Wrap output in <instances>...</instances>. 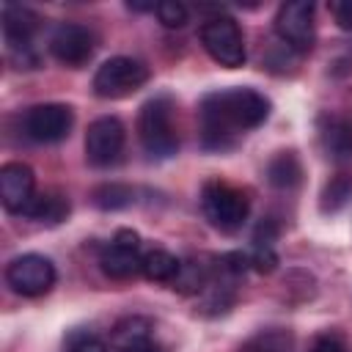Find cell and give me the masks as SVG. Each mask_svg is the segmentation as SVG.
<instances>
[{
    "label": "cell",
    "instance_id": "1",
    "mask_svg": "<svg viewBox=\"0 0 352 352\" xmlns=\"http://www.w3.org/2000/svg\"><path fill=\"white\" fill-rule=\"evenodd\" d=\"M270 116V102L253 88L214 91L201 102V138L206 148H228L245 129H256Z\"/></svg>",
    "mask_w": 352,
    "mask_h": 352
},
{
    "label": "cell",
    "instance_id": "2",
    "mask_svg": "<svg viewBox=\"0 0 352 352\" xmlns=\"http://www.w3.org/2000/svg\"><path fill=\"white\" fill-rule=\"evenodd\" d=\"M138 138H140L143 148L157 160L173 157L179 151V135L173 126V110H170L168 96H154L140 107Z\"/></svg>",
    "mask_w": 352,
    "mask_h": 352
},
{
    "label": "cell",
    "instance_id": "3",
    "mask_svg": "<svg viewBox=\"0 0 352 352\" xmlns=\"http://www.w3.org/2000/svg\"><path fill=\"white\" fill-rule=\"evenodd\" d=\"M201 206L206 220L220 231H236L250 212V201L242 190L226 184V182H209L201 192Z\"/></svg>",
    "mask_w": 352,
    "mask_h": 352
},
{
    "label": "cell",
    "instance_id": "4",
    "mask_svg": "<svg viewBox=\"0 0 352 352\" xmlns=\"http://www.w3.org/2000/svg\"><path fill=\"white\" fill-rule=\"evenodd\" d=\"M148 80V66L143 60L126 58V55H116L110 60H104L96 74H94V91L102 99H121L135 94L138 88H143Z\"/></svg>",
    "mask_w": 352,
    "mask_h": 352
},
{
    "label": "cell",
    "instance_id": "5",
    "mask_svg": "<svg viewBox=\"0 0 352 352\" xmlns=\"http://www.w3.org/2000/svg\"><path fill=\"white\" fill-rule=\"evenodd\" d=\"M201 44L204 50L226 69H236L245 63V38L239 25L231 16H212L201 25Z\"/></svg>",
    "mask_w": 352,
    "mask_h": 352
},
{
    "label": "cell",
    "instance_id": "6",
    "mask_svg": "<svg viewBox=\"0 0 352 352\" xmlns=\"http://www.w3.org/2000/svg\"><path fill=\"white\" fill-rule=\"evenodd\" d=\"M275 33L278 38L297 52L314 47V3L311 0H289L275 14Z\"/></svg>",
    "mask_w": 352,
    "mask_h": 352
},
{
    "label": "cell",
    "instance_id": "7",
    "mask_svg": "<svg viewBox=\"0 0 352 352\" xmlns=\"http://www.w3.org/2000/svg\"><path fill=\"white\" fill-rule=\"evenodd\" d=\"M6 280L8 286L22 294V297H38L44 292L52 289L55 283V267L50 258L38 256V253H25L19 258H14L6 270Z\"/></svg>",
    "mask_w": 352,
    "mask_h": 352
},
{
    "label": "cell",
    "instance_id": "8",
    "mask_svg": "<svg viewBox=\"0 0 352 352\" xmlns=\"http://www.w3.org/2000/svg\"><path fill=\"white\" fill-rule=\"evenodd\" d=\"M124 140H126V132H124V124L116 116L96 118L85 132V157H88V162L96 165V168H107V165L118 162V157L124 151Z\"/></svg>",
    "mask_w": 352,
    "mask_h": 352
},
{
    "label": "cell",
    "instance_id": "9",
    "mask_svg": "<svg viewBox=\"0 0 352 352\" xmlns=\"http://www.w3.org/2000/svg\"><path fill=\"white\" fill-rule=\"evenodd\" d=\"M74 124V113L69 104H58V102H47V104H36L25 113V132L30 140L36 143H58L72 132Z\"/></svg>",
    "mask_w": 352,
    "mask_h": 352
},
{
    "label": "cell",
    "instance_id": "10",
    "mask_svg": "<svg viewBox=\"0 0 352 352\" xmlns=\"http://www.w3.org/2000/svg\"><path fill=\"white\" fill-rule=\"evenodd\" d=\"M99 264H102V272L116 278V280H126V278H135L143 267V256H140V236L129 228H121L110 245L102 248V256H99Z\"/></svg>",
    "mask_w": 352,
    "mask_h": 352
},
{
    "label": "cell",
    "instance_id": "11",
    "mask_svg": "<svg viewBox=\"0 0 352 352\" xmlns=\"http://www.w3.org/2000/svg\"><path fill=\"white\" fill-rule=\"evenodd\" d=\"M94 50H96L94 33L77 22H60L50 36V52L55 55V60H60L72 69L88 63Z\"/></svg>",
    "mask_w": 352,
    "mask_h": 352
},
{
    "label": "cell",
    "instance_id": "12",
    "mask_svg": "<svg viewBox=\"0 0 352 352\" xmlns=\"http://www.w3.org/2000/svg\"><path fill=\"white\" fill-rule=\"evenodd\" d=\"M36 195V176L25 162H8L0 168V201L8 212L25 214Z\"/></svg>",
    "mask_w": 352,
    "mask_h": 352
},
{
    "label": "cell",
    "instance_id": "13",
    "mask_svg": "<svg viewBox=\"0 0 352 352\" xmlns=\"http://www.w3.org/2000/svg\"><path fill=\"white\" fill-rule=\"evenodd\" d=\"M36 25H38V16L28 6H16V3L3 6V36H6L11 52L22 50V55H25L30 50V38L36 33Z\"/></svg>",
    "mask_w": 352,
    "mask_h": 352
},
{
    "label": "cell",
    "instance_id": "14",
    "mask_svg": "<svg viewBox=\"0 0 352 352\" xmlns=\"http://www.w3.org/2000/svg\"><path fill=\"white\" fill-rule=\"evenodd\" d=\"M151 333H154L151 319H146V316H126V319H121V322L113 327V333H110V346H113L116 352H132V349L148 344V341H151Z\"/></svg>",
    "mask_w": 352,
    "mask_h": 352
},
{
    "label": "cell",
    "instance_id": "15",
    "mask_svg": "<svg viewBox=\"0 0 352 352\" xmlns=\"http://www.w3.org/2000/svg\"><path fill=\"white\" fill-rule=\"evenodd\" d=\"M66 214H69V198L60 192H36L25 209V217L47 226H58L60 220H66Z\"/></svg>",
    "mask_w": 352,
    "mask_h": 352
},
{
    "label": "cell",
    "instance_id": "16",
    "mask_svg": "<svg viewBox=\"0 0 352 352\" xmlns=\"http://www.w3.org/2000/svg\"><path fill=\"white\" fill-rule=\"evenodd\" d=\"M212 278H214V264H204V258H190V261H182L179 275L170 283L182 294H195V292H204Z\"/></svg>",
    "mask_w": 352,
    "mask_h": 352
},
{
    "label": "cell",
    "instance_id": "17",
    "mask_svg": "<svg viewBox=\"0 0 352 352\" xmlns=\"http://www.w3.org/2000/svg\"><path fill=\"white\" fill-rule=\"evenodd\" d=\"M300 176H302V168H300V160L292 151L275 154L267 165V179L278 190H292L294 184H300Z\"/></svg>",
    "mask_w": 352,
    "mask_h": 352
},
{
    "label": "cell",
    "instance_id": "18",
    "mask_svg": "<svg viewBox=\"0 0 352 352\" xmlns=\"http://www.w3.org/2000/svg\"><path fill=\"white\" fill-rule=\"evenodd\" d=\"M179 267H182V261H179L173 253H168V250H162V248H154V250H146V253H143V267H140V272H143L148 280L170 283V280L179 275Z\"/></svg>",
    "mask_w": 352,
    "mask_h": 352
},
{
    "label": "cell",
    "instance_id": "19",
    "mask_svg": "<svg viewBox=\"0 0 352 352\" xmlns=\"http://www.w3.org/2000/svg\"><path fill=\"white\" fill-rule=\"evenodd\" d=\"M322 143L333 160L338 162L352 160V124L344 118H333L322 132Z\"/></svg>",
    "mask_w": 352,
    "mask_h": 352
},
{
    "label": "cell",
    "instance_id": "20",
    "mask_svg": "<svg viewBox=\"0 0 352 352\" xmlns=\"http://www.w3.org/2000/svg\"><path fill=\"white\" fill-rule=\"evenodd\" d=\"M352 198V173H336L322 190V212H338Z\"/></svg>",
    "mask_w": 352,
    "mask_h": 352
},
{
    "label": "cell",
    "instance_id": "21",
    "mask_svg": "<svg viewBox=\"0 0 352 352\" xmlns=\"http://www.w3.org/2000/svg\"><path fill=\"white\" fill-rule=\"evenodd\" d=\"M91 198H94V204L99 206V209H110V212H116V209H124V206H129L132 201H135V195H132V190L126 187V184H99L94 192H91Z\"/></svg>",
    "mask_w": 352,
    "mask_h": 352
},
{
    "label": "cell",
    "instance_id": "22",
    "mask_svg": "<svg viewBox=\"0 0 352 352\" xmlns=\"http://www.w3.org/2000/svg\"><path fill=\"white\" fill-rule=\"evenodd\" d=\"M242 352H292V336L283 330H270L248 341Z\"/></svg>",
    "mask_w": 352,
    "mask_h": 352
},
{
    "label": "cell",
    "instance_id": "23",
    "mask_svg": "<svg viewBox=\"0 0 352 352\" xmlns=\"http://www.w3.org/2000/svg\"><path fill=\"white\" fill-rule=\"evenodd\" d=\"M157 16L165 28H184L187 25V6L179 0H162L157 6Z\"/></svg>",
    "mask_w": 352,
    "mask_h": 352
},
{
    "label": "cell",
    "instance_id": "24",
    "mask_svg": "<svg viewBox=\"0 0 352 352\" xmlns=\"http://www.w3.org/2000/svg\"><path fill=\"white\" fill-rule=\"evenodd\" d=\"M66 352H107V344L99 336L88 333V330H77V333L69 336Z\"/></svg>",
    "mask_w": 352,
    "mask_h": 352
},
{
    "label": "cell",
    "instance_id": "25",
    "mask_svg": "<svg viewBox=\"0 0 352 352\" xmlns=\"http://www.w3.org/2000/svg\"><path fill=\"white\" fill-rule=\"evenodd\" d=\"M250 264L258 270V272H272L275 264H278V256L272 250V245H256L253 256H250Z\"/></svg>",
    "mask_w": 352,
    "mask_h": 352
},
{
    "label": "cell",
    "instance_id": "26",
    "mask_svg": "<svg viewBox=\"0 0 352 352\" xmlns=\"http://www.w3.org/2000/svg\"><path fill=\"white\" fill-rule=\"evenodd\" d=\"M330 11L338 22V28L352 30V0H341V3H330Z\"/></svg>",
    "mask_w": 352,
    "mask_h": 352
},
{
    "label": "cell",
    "instance_id": "27",
    "mask_svg": "<svg viewBox=\"0 0 352 352\" xmlns=\"http://www.w3.org/2000/svg\"><path fill=\"white\" fill-rule=\"evenodd\" d=\"M311 352H344V344L336 336H319Z\"/></svg>",
    "mask_w": 352,
    "mask_h": 352
},
{
    "label": "cell",
    "instance_id": "28",
    "mask_svg": "<svg viewBox=\"0 0 352 352\" xmlns=\"http://www.w3.org/2000/svg\"><path fill=\"white\" fill-rule=\"evenodd\" d=\"M132 352H162V346L154 344V341H148V344H143V346H138V349H132Z\"/></svg>",
    "mask_w": 352,
    "mask_h": 352
}]
</instances>
